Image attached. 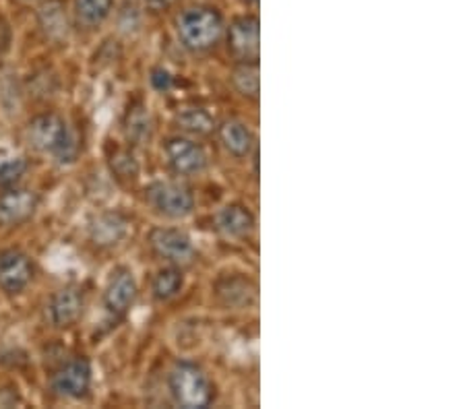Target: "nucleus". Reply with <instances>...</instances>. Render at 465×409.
<instances>
[{
	"instance_id": "obj_1",
	"label": "nucleus",
	"mask_w": 465,
	"mask_h": 409,
	"mask_svg": "<svg viewBox=\"0 0 465 409\" xmlns=\"http://www.w3.org/2000/svg\"><path fill=\"white\" fill-rule=\"evenodd\" d=\"M25 141L35 153L52 158L60 166H69L79 158V141L69 121L58 112L35 114L25 126Z\"/></svg>"
},
{
	"instance_id": "obj_2",
	"label": "nucleus",
	"mask_w": 465,
	"mask_h": 409,
	"mask_svg": "<svg viewBox=\"0 0 465 409\" xmlns=\"http://www.w3.org/2000/svg\"><path fill=\"white\" fill-rule=\"evenodd\" d=\"M226 34V19L212 5H193L176 19V37L180 46L193 54H205L220 46Z\"/></svg>"
},
{
	"instance_id": "obj_3",
	"label": "nucleus",
	"mask_w": 465,
	"mask_h": 409,
	"mask_svg": "<svg viewBox=\"0 0 465 409\" xmlns=\"http://www.w3.org/2000/svg\"><path fill=\"white\" fill-rule=\"evenodd\" d=\"M168 393L178 407L205 409L215 401V383L197 362L180 360L168 372Z\"/></svg>"
},
{
	"instance_id": "obj_4",
	"label": "nucleus",
	"mask_w": 465,
	"mask_h": 409,
	"mask_svg": "<svg viewBox=\"0 0 465 409\" xmlns=\"http://www.w3.org/2000/svg\"><path fill=\"white\" fill-rule=\"evenodd\" d=\"M139 297V284L129 267H116L108 278V284L102 294V315L104 325L110 329L123 323L126 315L133 310Z\"/></svg>"
},
{
	"instance_id": "obj_5",
	"label": "nucleus",
	"mask_w": 465,
	"mask_h": 409,
	"mask_svg": "<svg viewBox=\"0 0 465 409\" xmlns=\"http://www.w3.org/2000/svg\"><path fill=\"white\" fill-rule=\"evenodd\" d=\"M145 203L163 219L180 221L194 211L193 190L180 180H155L145 189Z\"/></svg>"
},
{
	"instance_id": "obj_6",
	"label": "nucleus",
	"mask_w": 465,
	"mask_h": 409,
	"mask_svg": "<svg viewBox=\"0 0 465 409\" xmlns=\"http://www.w3.org/2000/svg\"><path fill=\"white\" fill-rule=\"evenodd\" d=\"M94 366L87 355H71L50 375L52 395L66 401H81L92 393Z\"/></svg>"
},
{
	"instance_id": "obj_7",
	"label": "nucleus",
	"mask_w": 465,
	"mask_h": 409,
	"mask_svg": "<svg viewBox=\"0 0 465 409\" xmlns=\"http://www.w3.org/2000/svg\"><path fill=\"white\" fill-rule=\"evenodd\" d=\"M163 160L172 174L180 178L201 176L209 170V155L205 147L186 135H174L163 141Z\"/></svg>"
},
{
	"instance_id": "obj_8",
	"label": "nucleus",
	"mask_w": 465,
	"mask_h": 409,
	"mask_svg": "<svg viewBox=\"0 0 465 409\" xmlns=\"http://www.w3.org/2000/svg\"><path fill=\"white\" fill-rule=\"evenodd\" d=\"M147 244L157 258L170 265H191L197 258L193 238L184 229L174 226H157L147 236Z\"/></svg>"
},
{
	"instance_id": "obj_9",
	"label": "nucleus",
	"mask_w": 465,
	"mask_h": 409,
	"mask_svg": "<svg viewBox=\"0 0 465 409\" xmlns=\"http://www.w3.org/2000/svg\"><path fill=\"white\" fill-rule=\"evenodd\" d=\"M87 297L81 286H64L56 289L46 302V323L56 331H66L85 315Z\"/></svg>"
},
{
	"instance_id": "obj_10",
	"label": "nucleus",
	"mask_w": 465,
	"mask_h": 409,
	"mask_svg": "<svg viewBox=\"0 0 465 409\" xmlns=\"http://www.w3.org/2000/svg\"><path fill=\"white\" fill-rule=\"evenodd\" d=\"M228 52L238 63H259L261 24L257 15H240L226 27Z\"/></svg>"
},
{
	"instance_id": "obj_11",
	"label": "nucleus",
	"mask_w": 465,
	"mask_h": 409,
	"mask_svg": "<svg viewBox=\"0 0 465 409\" xmlns=\"http://www.w3.org/2000/svg\"><path fill=\"white\" fill-rule=\"evenodd\" d=\"M35 278L34 258L21 248L0 250V292L6 296L24 294Z\"/></svg>"
},
{
	"instance_id": "obj_12",
	"label": "nucleus",
	"mask_w": 465,
	"mask_h": 409,
	"mask_svg": "<svg viewBox=\"0 0 465 409\" xmlns=\"http://www.w3.org/2000/svg\"><path fill=\"white\" fill-rule=\"evenodd\" d=\"M40 197L32 189L15 184L0 190V228L24 226L35 215Z\"/></svg>"
},
{
	"instance_id": "obj_13",
	"label": "nucleus",
	"mask_w": 465,
	"mask_h": 409,
	"mask_svg": "<svg viewBox=\"0 0 465 409\" xmlns=\"http://www.w3.org/2000/svg\"><path fill=\"white\" fill-rule=\"evenodd\" d=\"M129 218L120 211H104L89 221L87 238L97 248H114L129 236Z\"/></svg>"
},
{
	"instance_id": "obj_14",
	"label": "nucleus",
	"mask_w": 465,
	"mask_h": 409,
	"mask_svg": "<svg viewBox=\"0 0 465 409\" xmlns=\"http://www.w3.org/2000/svg\"><path fill=\"white\" fill-rule=\"evenodd\" d=\"M217 139H220L223 151L236 160L251 158V153L257 149V135L249 124L236 121V118H228L217 126Z\"/></svg>"
},
{
	"instance_id": "obj_15",
	"label": "nucleus",
	"mask_w": 465,
	"mask_h": 409,
	"mask_svg": "<svg viewBox=\"0 0 465 409\" xmlns=\"http://www.w3.org/2000/svg\"><path fill=\"white\" fill-rule=\"evenodd\" d=\"M217 229L232 240H244L249 238L254 229H257V218L249 205L244 203H228L223 205L215 215Z\"/></svg>"
},
{
	"instance_id": "obj_16",
	"label": "nucleus",
	"mask_w": 465,
	"mask_h": 409,
	"mask_svg": "<svg viewBox=\"0 0 465 409\" xmlns=\"http://www.w3.org/2000/svg\"><path fill=\"white\" fill-rule=\"evenodd\" d=\"M186 275L180 265H166L157 269L152 279V297L155 302H170L184 289Z\"/></svg>"
},
{
	"instance_id": "obj_17",
	"label": "nucleus",
	"mask_w": 465,
	"mask_h": 409,
	"mask_svg": "<svg viewBox=\"0 0 465 409\" xmlns=\"http://www.w3.org/2000/svg\"><path fill=\"white\" fill-rule=\"evenodd\" d=\"M114 9V0H74L73 15L79 27L97 29L106 24Z\"/></svg>"
},
{
	"instance_id": "obj_18",
	"label": "nucleus",
	"mask_w": 465,
	"mask_h": 409,
	"mask_svg": "<svg viewBox=\"0 0 465 409\" xmlns=\"http://www.w3.org/2000/svg\"><path fill=\"white\" fill-rule=\"evenodd\" d=\"M176 124L184 132H189V135H197V137H205V135H209V132H213V129H215L213 116L201 106L180 108L176 114Z\"/></svg>"
},
{
	"instance_id": "obj_19",
	"label": "nucleus",
	"mask_w": 465,
	"mask_h": 409,
	"mask_svg": "<svg viewBox=\"0 0 465 409\" xmlns=\"http://www.w3.org/2000/svg\"><path fill=\"white\" fill-rule=\"evenodd\" d=\"M217 296L222 297L223 307H249L251 297H254V286L244 278H230L217 286Z\"/></svg>"
},
{
	"instance_id": "obj_20",
	"label": "nucleus",
	"mask_w": 465,
	"mask_h": 409,
	"mask_svg": "<svg viewBox=\"0 0 465 409\" xmlns=\"http://www.w3.org/2000/svg\"><path fill=\"white\" fill-rule=\"evenodd\" d=\"M149 108L143 103H133L126 112L124 118V132L126 139L133 141V143H143L145 139L152 137V118H149Z\"/></svg>"
},
{
	"instance_id": "obj_21",
	"label": "nucleus",
	"mask_w": 465,
	"mask_h": 409,
	"mask_svg": "<svg viewBox=\"0 0 465 409\" xmlns=\"http://www.w3.org/2000/svg\"><path fill=\"white\" fill-rule=\"evenodd\" d=\"M40 25L52 40H63L69 34V21H66L64 6L60 3H46L40 9Z\"/></svg>"
},
{
	"instance_id": "obj_22",
	"label": "nucleus",
	"mask_w": 465,
	"mask_h": 409,
	"mask_svg": "<svg viewBox=\"0 0 465 409\" xmlns=\"http://www.w3.org/2000/svg\"><path fill=\"white\" fill-rule=\"evenodd\" d=\"M236 92L249 100L259 98V63H240L232 73Z\"/></svg>"
},
{
	"instance_id": "obj_23",
	"label": "nucleus",
	"mask_w": 465,
	"mask_h": 409,
	"mask_svg": "<svg viewBox=\"0 0 465 409\" xmlns=\"http://www.w3.org/2000/svg\"><path fill=\"white\" fill-rule=\"evenodd\" d=\"M110 168L118 180H124V182L137 180L139 176V161L129 149H118V151H114V155H112L110 160Z\"/></svg>"
},
{
	"instance_id": "obj_24",
	"label": "nucleus",
	"mask_w": 465,
	"mask_h": 409,
	"mask_svg": "<svg viewBox=\"0 0 465 409\" xmlns=\"http://www.w3.org/2000/svg\"><path fill=\"white\" fill-rule=\"evenodd\" d=\"M29 161L24 155H13V158H5L0 161V190L9 189L21 182V178L27 174Z\"/></svg>"
},
{
	"instance_id": "obj_25",
	"label": "nucleus",
	"mask_w": 465,
	"mask_h": 409,
	"mask_svg": "<svg viewBox=\"0 0 465 409\" xmlns=\"http://www.w3.org/2000/svg\"><path fill=\"white\" fill-rule=\"evenodd\" d=\"M149 85H152V89L157 93H168L174 89L176 79L166 66H153V69L149 71Z\"/></svg>"
},
{
	"instance_id": "obj_26",
	"label": "nucleus",
	"mask_w": 465,
	"mask_h": 409,
	"mask_svg": "<svg viewBox=\"0 0 465 409\" xmlns=\"http://www.w3.org/2000/svg\"><path fill=\"white\" fill-rule=\"evenodd\" d=\"M176 5V0H145V6L152 13H166Z\"/></svg>"
},
{
	"instance_id": "obj_27",
	"label": "nucleus",
	"mask_w": 465,
	"mask_h": 409,
	"mask_svg": "<svg viewBox=\"0 0 465 409\" xmlns=\"http://www.w3.org/2000/svg\"><path fill=\"white\" fill-rule=\"evenodd\" d=\"M242 3H244L246 6H257L259 0H242Z\"/></svg>"
}]
</instances>
